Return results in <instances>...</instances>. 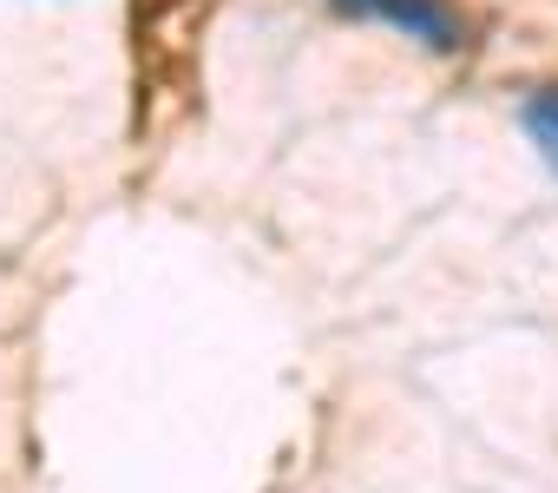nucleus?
<instances>
[{"label":"nucleus","mask_w":558,"mask_h":493,"mask_svg":"<svg viewBox=\"0 0 558 493\" xmlns=\"http://www.w3.org/2000/svg\"><path fill=\"white\" fill-rule=\"evenodd\" d=\"M349 14H381L388 27H401L408 40L434 47V53H453L460 47V21L453 8H440V0H342Z\"/></svg>","instance_id":"nucleus-1"},{"label":"nucleus","mask_w":558,"mask_h":493,"mask_svg":"<svg viewBox=\"0 0 558 493\" xmlns=\"http://www.w3.org/2000/svg\"><path fill=\"white\" fill-rule=\"evenodd\" d=\"M525 132H532V145L545 152V165L558 171V93H532V99H525Z\"/></svg>","instance_id":"nucleus-2"}]
</instances>
